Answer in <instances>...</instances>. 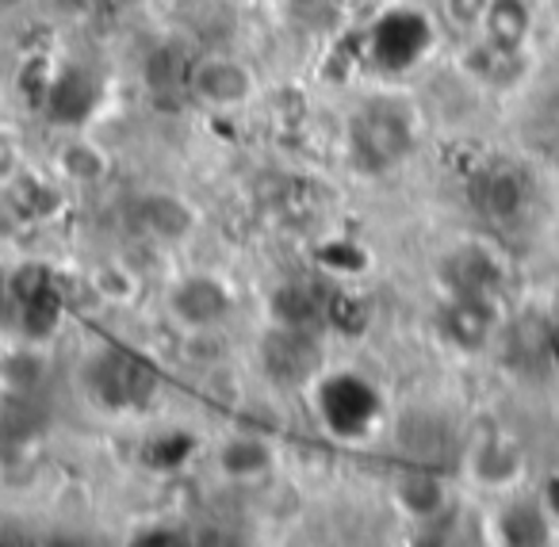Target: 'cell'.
Returning <instances> with one entry per match:
<instances>
[{
    "instance_id": "obj_14",
    "label": "cell",
    "mask_w": 559,
    "mask_h": 547,
    "mask_svg": "<svg viewBox=\"0 0 559 547\" xmlns=\"http://www.w3.org/2000/svg\"><path fill=\"white\" fill-rule=\"evenodd\" d=\"M551 337H556V345H559V295H556V322H551Z\"/></svg>"
},
{
    "instance_id": "obj_13",
    "label": "cell",
    "mask_w": 559,
    "mask_h": 547,
    "mask_svg": "<svg viewBox=\"0 0 559 547\" xmlns=\"http://www.w3.org/2000/svg\"><path fill=\"white\" fill-rule=\"evenodd\" d=\"M27 0H0V12H16V9H24Z\"/></svg>"
},
{
    "instance_id": "obj_12",
    "label": "cell",
    "mask_w": 559,
    "mask_h": 547,
    "mask_svg": "<svg viewBox=\"0 0 559 547\" xmlns=\"http://www.w3.org/2000/svg\"><path fill=\"white\" fill-rule=\"evenodd\" d=\"M20 165V142L12 139V131L0 127V180H9Z\"/></svg>"
},
{
    "instance_id": "obj_6",
    "label": "cell",
    "mask_w": 559,
    "mask_h": 547,
    "mask_svg": "<svg viewBox=\"0 0 559 547\" xmlns=\"http://www.w3.org/2000/svg\"><path fill=\"white\" fill-rule=\"evenodd\" d=\"M444 325H449L452 341L464 348H479L483 341L490 337V310H487V299L483 295H460L456 307L449 310V318H444Z\"/></svg>"
},
{
    "instance_id": "obj_2",
    "label": "cell",
    "mask_w": 559,
    "mask_h": 547,
    "mask_svg": "<svg viewBox=\"0 0 559 547\" xmlns=\"http://www.w3.org/2000/svg\"><path fill=\"white\" fill-rule=\"evenodd\" d=\"M169 310L180 325L203 333V330H211L218 318H226V310H230V292H226L215 276H188V280H180V284H173Z\"/></svg>"
},
{
    "instance_id": "obj_10",
    "label": "cell",
    "mask_w": 559,
    "mask_h": 547,
    "mask_svg": "<svg viewBox=\"0 0 559 547\" xmlns=\"http://www.w3.org/2000/svg\"><path fill=\"white\" fill-rule=\"evenodd\" d=\"M513 471H518V452L510 444H502V440H487V448L479 455V475L487 483H502Z\"/></svg>"
},
{
    "instance_id": "obj_11",
    "label": "cell",
    "mask_w": 559,
    "mask_h": 547,
    "mask_svg": "<svg viewBox=\"0 0 559 547\" xmlns=\"http://www.w3.org/2000/svg\"><path fill=\"white\" fill-rule=\"evenodd\" d=\"M444 4H449V16L464 27L483 24V16H487V9H490V0H444Z\"/></svg>"
},
{
    "instance_id": "obj_5",
    "label": "cell",
    "mask_w": 559,
    "mask_h": 547,
    "mask_svg": "<svg viewBox=\"0 0 559 547\" xmlns=\"http://www.w3.org/2000/svg\"><path fill=\"white\" fill-rule=\"evenodd\" d=\"M195 215L188 203H180L177 195H150V200H142V226H146V234H154V238L162 241H177L185 238L188 230H192Z\"/></svg>"
},
{
    "instance_id": "obj_9",
    "label": "cell",
    "mask_w": 559,
    "mask_h": 547,
    "mask_svg": "<svg viewBox=\"0 0 559 547\" xmlns=\"http://www.w3.org/2000/svg\"><path fill=\"white\" fill-rule=\"evenodd\" d=\"M483 195H479V207L490 211V215H513V211L521 207V185L513 173H490L487 180H483Z\"/></svg>"
},
{
    "instance_id": "obj_3",
    "label": "cell",
    "mask_w": 559,
    "mask_h": 547,
    "mask_svg": "<svg viewBox=\"0 0 559 547\" xmlns=\"http://www.w3.org/2000/svg\"><path fill=\"white\" fill-rule=\"evenodd\" d=\"M218 471L234 483H253V478H264L272 467H276V452L272 444H264L261 437H249V432H238V437H226L218 444Z\"/></svg>"
},
{
    "instance_id": "obj_8",
    "label": "cell",
    "mask_w": 559,
    "mask_h": 547,
    "mask_svg": "<svg viewBox=\"0 0 559 547\" xmlns=\"http://www.w3.org/2000/svg\"><path fill=\"white\" fill-rule=\"evenodd\" d=\"M502 536L510 544H544L548 539V516L533 501H518V506L506 509L502 516Z\"/></svg>"
},
{
    "instance_id": "obj_4",
    "label": "cell",
    "mask_w": 559,
    "mask_h": 547,
    "mask_svg": "<svg viewBox=\"0 0 559 547\" xmlns=\"http://www.w3.org/2000/svg\"><path fill=\"white\" fill-rule=\"evenodd\" d=\"M483 32H487L490 47L498 55H513L525 47L528 32H533V12L525 0H490L487 16H483Z\"/></svg>"
},
{
    "instance_id": "obj_1",
    "label": "cell",
    "mask_w": 559,
    "mask_h": 547,
    "mask_svg": "<svg viewBox=\"0 0 559 547\" xmlns=\"http://www.w3.org/2000/svg\"><path fill=\"white\" fill-rule=\"evenodd\" d=\"M192 93L207 108L234 111L253 96V73L234 58H207L192 70Z\"/></svg>"
},
{
    "instance_id": "obj_7",
    "label": "cell",
    "mask_w": 559,
    "mask_h": 547,
    "mask_svg": "<svg viewBox=\"0 0 559 547\" xmlns=\"http://www.w3.org/2000/svg\"><path fill=\"white\" fill-rule=\"evenodd\" d=\"M395 494H399V501H403V509H411L414 516H429L444 506V486L437 483L433 475H426V471L403 475L395 486Z\"/></svg>"
}]
</instances>
